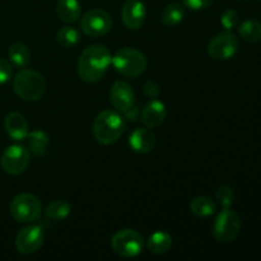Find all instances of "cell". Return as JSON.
I'll list each match as a JSON object with an SVG mask.
<instances>
[{"mask_svg":"<svg viewBox=\"0 0 261 261\" xmlns=\"http://www.w3.org/2000/svg\"><path fill=\"white\" fill-rule=\"evenodd\" d=\"M112 56L103 45L88 46L81 54L78 60V74L86 83H97L103 78Z\"/></svg>","mask_w":261,"mask_h":261,"instance_id":"6da1fadb","label":"cell"},{"mask_svg":"<svg viewBox=\"0 0 261 261\" xmlns=\"http://www.w3.org/2000/svg\"><path fill=\"white\" fill-rule=\"evenodd\" d=\"M125 130V120L114 110H105L97 115L93 124V135L98 143L110 145L121 138Z\"/></svg>","mask_w":261,"mask_h":261,"instance_id":"7a4b0ae2","label":"cell"},{"mask_svg":"<svg viewBox=\"0 0 261 261\" xmlns=\"http://www.w3.org/2000/svg\"><path fill=\"white\" fill-rule=\"evenodd\" d=\"M14 92L23 101L33 102L40 99L46 91V81L40 73L31 69H22L14 76Z\"/></svg>","mask_w":261,"mask_h":261,"instance_id":"3957f363","label":"cell"},{"mask_svg":"<svg viewBox=\"0 0 261 261\" xmlns=\"http://www.w3.org/2000/svg\"><path fill=\"white\" fill-rule=\"evenodd\" d=\"M111 63L117 73L127 78H137L142 75L148 66V60L143 53L133 47L120 48L114 56Z\"/></svg>","mask_w":261,"mask_h":261,"instance_id":"277c9868","label":"cell"},{"mask_svg":"<svg viewBox=\"0 0 261 261\" xmlns=\"http://www.w3.org/2000/svg\"><path fill=\"white\" fill-rule=\"evenodd\" d=\"M40 200L35 195L28 193L18 194L10 203V214L19 223H32L41 216Z\"/></svg>","mask_w":261,"mask_h":261,"instance_id":"5b68a950","label":"cell"},{"mask_svg":"<svg viewBox=\"0 0 261 261\" xmlns=\"http://www.w3.org/2000/svg\"><path fill=\"white\" fill-rule=\"evenodd\" d=\"M241 231V218L236 212L224 208L213 224V236L219 242H231Z\"/></svg>","mask_w":261,"mask_h":261,"instance_id":"8992f818","label":"cell"},{"mask_svg":"<svg viewBox=\"0 0 261 261\" xmlns=\"http://www.w3.org/2000/svg\"><path fill=\"white\" fill-rule=\"evenodd\" d=\"M114 251L122 257H135L143 251L144 240L134 229H121L111 240Z\"/></svg>","mask_w":261,"mask_h":261,"instance_id":"52a82bcc","label":"cell"},{"mask_svg":"<svg viewBox=\"0 0 261 261\" xmlns=\"http://www.w3.org/2000/svg\"><path fill=\"white\" fill-rule=\"evenodd\" d=\"M0 165L5 173L12 176L20 175L30 165V150L20 144H13L4 150Z\"/></svg>","mask_w":261,"mask_h":261,"instance_id":"ba28073f","label":"cell"},{"mask_svg":"<svg viewBox=\"0 0 261 261\" xmlns=\"http://www.w3.org/2000/svg\"><path fill=\"white\" fill-rule=\"evenodd\" d=\"M240 47L239 38L229 31L218 33L208 43V54L214 60H229L237 54Z\"/></svg>","mask_w":261,"mask_h":261,"instance_id":"9c48e42d","label":"cell"},{"mask_svg":"<svg viewBox=\"0 0 261 261\" xmlns=\"http://www.w3.org/2000/svg\"><path fill=\"white\" fill-rule=\"evenodd\" d=\"M112 19L107 12L102 9H93L87 12L81 19V28L89 37H101L110 32Z\"/></svg>","mask_w":261,"mask_h":261,"instance_id":"30bf717a","label":"cell"},{"mask_svg":"<svg viewBox=\"0 0 261 261\" xmlns=\"http://www.w3.org/2000/svg\"><path fill=\"white\" fill-rule=\"evenodd\" d=\"M45 240L41 226H30L20 229L15 237V249L22 255H32L41 249Z\"/></svg>","mask_w":261,"mask_h":261,"instance_id":"8fae6325","label":"cell"},{"mask_svg":"<svg viewBox=\"0 0 261 261\" xmlns=\"http://www.w3.org/2000/svg\"><path fill=\"white\" fill-rule=\"evenodd\" d=\"M110 101L117 111L126 114L134 107V91L126 82L116 81L110 89Z\"/></svg>","mask_w":261,"mask_h":261,"instance_id":"7c38bea8","label":"cell"},{"mask_svg":"<svg viewBox=\"0 0 261 261\" xmlns=\"http://www.w3.org/2000/svg\"><path fill=\"white\" fill-rule=\"evenodd\" d=\"M122 22L129 30H138L144 23L147 9L144 3L140 0H126L121 10Z\"/></svg>","mask_w":261,"mask_h":261,"instance_id":"4fadbf2b","label":"cell"},{"mask_svg":"<svg viewBox=\"0 0 261 261\" xmlns=\"http://www.w3.org/2000/svg\"><path fill=\"white\" fill-rule=\"evenodd\" d=\"M155 143V135L149 127H138L134 132L130 134L129 137V145L134 152L140 153V154H145L154 149Z\"/></svg>","mask_w":261,"mask_h":261,"instance_id":"5bb4252c","label":"cell"},{"mask_svg":"<svg viewBox=\"0 0 261 261\" xmlns=\"http://www.w3.org/2000/svg\"><path fill=\"white\" fill-rule=\"evenodd\" d=\"M166 114H167V111H166L165 103L158 101V99H153L143 109L142 121L147 127L154 129L165 121Z\"/></svg>","mask_w":261,"mask_h":261,"instance_id":"9a60e30c","label":"cell"},{"mask_svg":"<svg viewBox=\"0 0 261 261\" xmlns=\"http://www.w3.org/2000/svg\"><path fill=\"white\" fill-rule=\"evenodd\" d=\"M5 130H7L8 135H9L12 139L20 140L25 139L28 137V122L25 120V117L23 116L19 112H12V114L8 115L5 117L4 121Z\"/></svg>","mask_w":261,"mask_h":261,"instance_id":"2e32d148","label":"cell"},{"mask_svg":"<svg viewBox=\"0 0 261 261\" xmlns=\"http://www.w3.org/2000/svg\"><path fill=\"white\" fill-rule=\"evenodd\" d=\"M59 19L65 23H74L79 19L82 13L81 3L78 0H59L56 5Z\"/></svg>","mask_w":261,"mask_h":261,"instance_id":"e0dca14e","label":"cell"},{"mask_svg":"<svg viewBox=\"0 0 261 261\" xmlns=\"http://www.w3.org/2000/svg\"><path fill=\"white\" fill-rule=\"evenodd\" d=\"M172 246V237L170 233L163 231H157L150 234L147 241V247L153 254H165Z\"/></svg>","mask_w":261,"mask_h":261,"instance_id":"ac0fdd59","label":"cell"},{"mask_svg":"<svg viewBox=\"0 0 261 261\" xmlns=\"http://www.w3.org/2000/svg\"><path fill=\"white\" fill-rule=\"evenodd\" d=\"M184 17H185V5L182 3H171L167 7L163 9L161 19L162 23L167 27H175L178 23L182 22Z\"/></svg>","mask_w":261,"mask_h":261,"instance_id":"d6986e66","label":"cell"},{"mask_svg":"<svg viewBox=\"0 0 261 261\" xmlns=\"http://www.w3.org/2000/svg\"><path fill=\"white\" fill-rule=\"evenodd\" d=\"M9 60L17 68H25L31 61V51L24 43L14 42L9 47Z\"/></svg>","mask_w":261,"mask_h":261,"instance_id":"ffe728a7","label":"cell"},{"mask_svg":"<svg viewBox=\"0 0 261 261\" xmlns=\"http://www.w3.org/2000/svg\"><path fill=\"white\" fill-rule=\"evenodd\" d=\"M28 145L30 150L36 155H43L47 150L50 144V138L43 130H35V132L28 133Z\"/></svg>","mask_w":261,"mask_h":261,"instance_id":"44dd1931","label":"cell"},{"mask_svg":"<svg viewBox=\"0 0 261 261\" xmlns=\"http://www.w3.org/2000/svg\"><path fill=\"white\" fill-rule=\"evenodd\" d=\"M239 35L244 41L250 43L260 42L261 41V22L249 19L240 24Z\"/></svg>","mask_w":261,"mask_h":261,"instance_id":"7402d4cb","label":"cell"},{"mask_svg":"<svg viewBox=\"0 0 261 261\" xmlns=\"http://www.w3.org/2000/svg\"><path fill=\"white\" fill-rule=\"evenodd\" d=\"M71 212V206L68 201L65 200H54L46 206L45 209V216L47 218L54 219V221H63L66 217H69Z\"/></svg>","mask_w":261,"mask_h":261,"instance_id":"603a6c76","label":"cell"},{"mask_svg":"<svg viewBox=\"0 0 261 261\" xmlns=\"http://www.w3.org/2000/svg\"><path fill=\"white\" fill-rule=\"evenodd\" d=\"M190 209L196 217H211L216 212V203L208 196H198L190 203Z\"/></svg>","mask_w":261,"mask_h":261,"instance_id":"cb8c5ba5","label":"cell"},{"mask_svg":"<svg viewBox=\"0 0 261 261\" xmlns=\"http://www.w3.org/2000/svg\"><path fill=\"white\" fill-rule=\"evenodd\" d=\"M56 40L63 47H73L81 40V35H79L76 28L64 25L56 33Z\"/></svg>","mask_w":261,"mask_h":261,"instance_id":"d4e9b609","label":"cell"},{"mask_svg":"<svg viewBox=\"0 0 261 261\" xmlns=\"http://www.w3.org/2000/svg\"><path fill=\"white\" fill-rule=\"evenodd\" d=\"M217 200L221 203L223 208H229L234 201V191L231 186L228 185H222L219 186L217 190Z\"/></svg>","mask_w":261,"mask_h":261,"instance_id":"484cf974","label":"cell"},{"mask_svg":"<svg viewBox=\"0 0 261 261\" xmlns=\"http://www.w3.org/2000/svg\"><path fill=\"white\" fill-rule=\"evenodd\" d=\"M221 23L227 31H231L233 30L234 27H237V24H239V14H237L236 10L233 9L224 10V13L221 17Z\"/></svg>","mask_w":261,"mask_h":261,"instance_id":"4316f807","label":"cell"},{"mask_svg":"<svg viewBox=\"0 0 261 261\" xmlns=\"http://www.w3.org/2000/svg\"><path fill=\"white\" fill-rule=\"evenodd\" d=\"M13 75V65L5 59H0V84L7 83Z\"/></svg>","mask_w":261,"mask_h":261,"instance_id":"83f0119b","label":"cell"},{"mask_svg":"<svg viewBox=\"0 0 261 261\" xmlns=\"http://www.w3.org/2000/svg\"><path fill=\"white\" fill-rule=\"evenodd\" d=\"M214 0H182V4L185 8L191 10H203L211 7Z\"/></svg>","mask_w":261,"mask_h":261,"instance_id":"f1b7e54d","label":"cell"},{"mask_svg":"<svg viewBox=\"0 0 261 261\" xmlns=\"http://www.w3.org/2000/svg\"><path fill=\"white\" fill-rule=\"evenodd\" d=\"M144 92L147 96L155 97L158 94V92H160V89H158V86L154 83V82L148 81V82H145V84H144Z\"/></svg>","mask_w":261,"mask_h":261,"instance_id":"f546056e","label":"cell"}]
</instances>
